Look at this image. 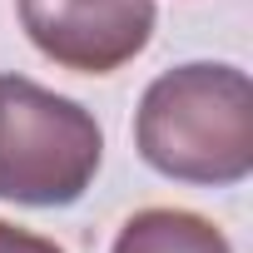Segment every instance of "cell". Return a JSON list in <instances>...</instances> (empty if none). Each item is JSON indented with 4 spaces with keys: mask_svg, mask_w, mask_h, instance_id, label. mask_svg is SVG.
Returning <instances> with one entry per match:
<instances>
[{
    "mask_svg": "<svg viewBox=\"0 0 253 253\" xmlns=\"http://www.w3.org/2000/svg\"><path fill=\"white\" fill-rule=\"evenodd\" d=\"M134 149L179 184H243L253 174V80L223 60L164 70L134 109Z\"/></svg>",
    "mask_w": 253,
    "mask_h": 253,
    "instance_id": "6da1fadb",
    "label": "cell"
},
{
    "mask_svg": "<svg viewBox=\"0 0 253 253\" xmlns=\"http://www.w3.org/2000/svg\"><path fill=\"white\" fill-rule=\"evenodd\" d=\"M104 164L99 119L30 75H0V199L70 209Z\"/></svg>",
    "mask_w": 253,
    "mask_h": 253,
    "instance_id": "7a4b0ae2",
    "label": "cell"
},
{
    "mask_svg": "<svg viewBox=\"0 0 253 253\" xmlns=\"http://www.w3.org/2000/svg\"><path fill=\"white\" fill-rule=\"evenodd\" d=\"M30 45L75 75H114L154 35V0H20Z\"/></svg>",
    "mask_w": 253,
    "mask_h": 253,
    "instance_id": "3957f363",
    "label": "cell"
},
{
    "mask_svg": "<svg viewBox=\"0 0 253 253\" xmlns=\"http://www.w3.org/2000/svg\"><path fill=\"white\" fill-rule=\"evenodd\" d=\"M109 253H233L218 223L189 209H139L124 218Z\"/></svg>",
    "mask_w": 253,
    "mask_h": 253,
    "instance_id": "277c9868",
    "label": "cell"
},
{
    "mask_svg": "<svg viewBox=\"0 0 253 253\" xmlns=\"http://www.w3.org/2000/svg\"><path fill=\"white\" fill-rule=\"evenodd\" d=\"M0 253H65V248L55 238H45V233H30V228H20L10 218H0Z\"/></svg>",
    "mask_w": 253,
    "mask_h": 253,
    "instance_id": "5b68a950",
    "label": "cell"
}]
</instances>
